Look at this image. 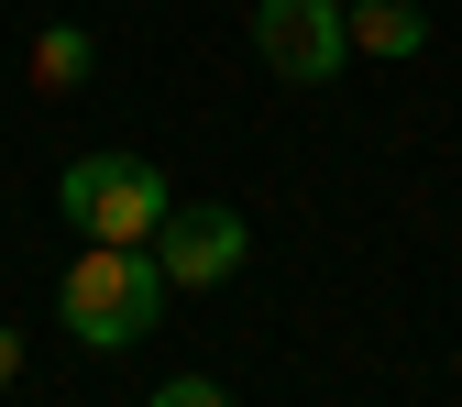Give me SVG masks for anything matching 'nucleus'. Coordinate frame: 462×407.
I'll list each match as a JSON object with an SVG mask.
<instances>
[{
    "label": "nucleus",
    "mask_w": 462,
    "mask_h": 407,
    "mask_svg": "<svg viewBox=\"0 0 462 407\" xmlns=\"http://www.w3.org/2000/svg\"><path fill=\"white\" fill-rule=\"evenodd\" d=\"M55 319H67L88 353H122V341H143L165 319V264L154 243H88L67 264V286H55Z\"/></svg>",
    "instance_id": "1"
},
{
    "label": "nucleus",
    "mask_w": 462,
    "mask_h": 407,
    "mask_svg": "<svg viewBox=\"0 0 462 407\" xmlns=\"http://www.w3.org/2000/svg\"><path fill=\"white\" fill-rule=\"evenodd\" d=\"M12 375H23V330H0V396H12Z\"/></svg>",
    "instance_id": "8"
},
{
    "label": "nucleus",
    "mask_w": 462,
    "mask_h": 407,
    "mask_svg": "<svg viewBox=\"0 0 462 407\" xmlns=\"http://www.w3.org/2000/svg\"><path fill=\"white\" fill-rule=\"evenodd\" d=\"M254 55L286 88H330L353 67V23H341V0H254Z\"/></svg>",
    "instance_id": "3"
},
{
    "label": "nucleus",
    "mask_w": 462,
    "mask_h": 407,
    "mask_svg": "<svg viewBox=\"0 0 462 407\" xmlns=\"http://www.w3.org/2000/svg\"><path fill=\"white\" fill-rule=\"evenodd\" d=\"M143 407H231V385H209V375H177V385H154Z\"/></svg>",
    "instance_id": "7"
},
{
    "label": "nucleus",
    "mask_w": 462,
    "mask_h": 407,
    "mask_svg": "<svg viewBox=\"0 0 462 407\" xmlns=\"http://www.w3.org/2000/svg\"><path fill=\"white\" fill-rule=\"evenodd\" d=\"M243 254H254L243 209H165V231H154V264H165V286H220Z\"/></svg>",
    "instance_id": "4"
},
{
    "label": "nucleus",
    "mask_w": 462,
    "mask_h": 407,
    "mask_svg": "<svg viewBox=\"0 0 462 407\" xmlns=\"http://www.w3.org/2000/svg\"><path fill=\"white\" fill-rule=\"evenodd\" d=\"M88 67H99V44H88L78 23H44V33H33V78H44V88H88Z\"/></svg>",
    "instance_id": "6"
},
{
    "label": "nucleus",
    "mask_w": 462,
    "mask_h": 407,
    "mask_svg": "<svg viewBox=\"0 0 462 407\" xmlns=\"http://www.w3.org/2000/svg\"><path fill=\"white\" fill-rule=\"evenodd\" d=\"M341 23H353V55H396V67L430 44V12H419V0H341Z\"/></svg>",
    "instance_id": "5"
},
{
    "label": "nucleus",
    "mask_w": 462,
    "mask_h": 407,
    "mask_svg": "<svg viewBox=\"0 0 462 407\" xmlns=\"http://www.w3.org/2000/svg\"><path fill=\"white\" fill-rule=\"evenodd\" d=\"M55 209H67L88 243H154L165 209H177V188H165L143 154H78L67 177H55Z\"/></svg>",
    "instance_id": "2"
}]
</instances>
